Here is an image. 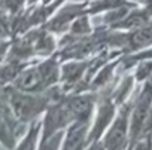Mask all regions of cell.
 <instances>
[{"mask_svg":"<svg viewBox=\"0 0 152 150\" xmlns=\"http://www.w3.org/2000/svg\"><path fill=\"white\" fill-rule=\"evenodd\" d=\"M73 31L75 33H85V31H90V25H88V20L84 17L81 20H78L75 24H73Z\"/></svg>","mask_w":152,"mask_h":150,"instance_id":"obj_15","label":"cell"},{"mask_svg":"<svg viewBox=\"0 0 152 150\" xmlns=\"http://www.w3.org/2000/svg\"><path fill=\"white\" fill-rule=\"evenodd\" d=\"M87 141V123L76 122L67 134L63 150H82Z\"/></svg>","mask_w":152,"mask_h":150,"instance_id":"obj_7","label":"cell"},{"mask_svg":"<svg viewBox=\"0 0 152 150\" xmlns=\"http://www.w3.org/2000/svg\"><path fill=\"white\" fill-rule=\"evenodd\" d=\"M18 119L14 114H3L0 113V146H3L8 150L15 149L17 141V131L15 125Z\"/></svg>","mask_w":152,"mask_h":150,"instance_id":"obj_6","label":"cell"},{"mask_svg":"<svg viewBox=\"0 0 152 150\" xmlns=\"http://www.w3.org/2000/svg\"><path fill=\"white\" fill-rule=\"evenodd\" d=\"M43 2H45V3H48V2H49V0H43Z\"/></svg>","mask_w":152,"mask_h":150,"instance_id":"obj_20","label":"cell"},{"mask_svg":"<svg viewBox=\"0 0 152 150\" xmlns=\"http://www.w3.org/2000/svg\"><path fill=\"white\" fill-rule=\"evenodd\" d=\"M142 95L146 97V98H149V100H152V73L149 74V78H148V80H146V86H145Z\"/></svg>","mask_w":152,"mask_h":150,"instance_id":"obj_16","label":"cell"},{"mask_svg":"<svg viewBox=\"0 0 152 150\" xmlns=\"http://www.w3.org/2000/svg\"><path fill=\"white\" fill-rule=\"evenodd\" d=\"M113 117V106L110 103H104L100 110H99V114H97V119H96V123L93 126V131L90 134V140L96 141L106 129V126L109 125V122L112 120Z\"/></svg>","mask_w":152,"mask_h":150,"instance_id":"obj_8","label":"cell"},{"mask_svg":"<svg viewBox=\"0 0 152 150\" xmlns=\"http://www.w3.org/2000/svg\"><path fill=\"white\" fill-rule=\"evenodd\" d=\"M133 150H151V143L149 141H139Z\"/></svg>","mask_w":152,"mask_h":150,"instance_id":"obj_18","label":"cell"},{"mask_svg":"<svg viewBox=\"0 0 152 150\" xmlns=\"http://www.w3.org/2000/svg\"><path fill=\"white\" fill-rule=\"evenodd\" d=\"M37 134H39V125H34L23 138V141L15 147V150H34L36 149V141H37Z\"/></svg>","mask_w":152,"mask_h":150,"instance_id":"obj_11","label":"cell"},{"mask_svg":"<svg viewBox=\"0 0 152 150\" xmlns=\"http://www.w3.org/2000/svg\"><path fill=\"white\" fill-rule=\"evenodd\" d=\"M66 106H67L75 122L87 123V120L90 119L91 112H93V100H91V97H87V95L73 97V98L67 100Z\"/></svg>","mask_w":152,"mask_h":150,"instance_id":"obj_5","label":"cell"},{"mask_svg":"<svg viewBox=\"0 0 152 150\" xmlns=\"http://www.w3.org/2000/svg\"><path fill=\"white\" fill-rule=\"evenodd\" d=\"M37 68L40 71V76H42L46 86L57 82V79H58V65H57L55 61H51V59L45 61L40 65H37Z\"/></svg>","mask_w":152,"mask_h":150,"instance_id":"obj_9","label":"cell"},{"mask_svg":"<svg viewBox=\"0 0 152 150\" xmlns=\"http://www.w3.org/2000/svg\"><path fill=\"white\" fill-rule=\"evenodd\" d=\"M151 73H152V62H145L137 70V79H140V80L148 79Z\"/></svg>","mask_w":152,"mask_h":150,"instance_id":"obj_14","label":"cell"},{"mask_svg":"<svg viewBox=\"0 0 152 150\" xmlns=\"http://www.w3.org/2000/svg\"><path fill=\"white\" fill-rule=\"evenodd\" d=\"M0 86H2V85H0Z\"/></svg>","mask_w":152,"mask_h":150,"instance_id":"obj_21","label":"cell"},{"mask_svg":"<svg viewBox=\"0 0 152 150\" xmlns=\"http://www.w3.org/2000/svg\"><path fill=\"white\" fill-rule=\"evenodd\" d=\"M151 103L152 100L146 98L142 95L134 113H133V119H131V128H130V134L133 138L142 135L149 126H151V113H149V109H151Z\"/></svg>","mask_w":152,"mask_h":150,"instance_id":"obj_4","label":"cell"},{"mask_svg":"<svg viewBox=\"0 0 152 150\" xmlns=\"http://www.w3.org/2000/svg\"><path fill=\"white\" fill-rule=\"evenodd\" d=\"M39 150H54V140H51V137L43 140V144L40 146Z\"/></svg>","mask_w":152,"mask_h":150,"instance_id":"obj_17","label":"cell"},{"mask_svg":"<svg viewBox=\"0 0 152 150\" xmlns=\"http://www.w3.org/2000/svg\"><path fill=\"white\" fill-rule=\"evenodd\" d=\"M152 42V28H146V27H140L137 31H134L130 37V43L134 48H140V46H146Z\"/></svg>","mask_w":152,"mask_h":150,"instance_id":"obj_10","label":"cell"},{"mask_svg":"<svg viewBox=\"0 0 152 150\" xmlns=\"http://www.w3.org/2000/svg\"><path fill=\"white\" fill-rule=\"evenodd\" d=\"M14 88L23 92H39L43 88H46L42 76H40V71L37 67L34 68H28V70H21V73L15 78L14 80Z\"/></svg>","mask_w":152,"mask_h":150,"instance_id":"obj_3","label":"cell"},{"mask_svg":"<svg viewBox=\"0 0 152 150\" xmlns=\"http://www.w3.org/2000/svg\"><path fill=\"white\" fill-rule=\"evenodd\" d=\"M8 100L14 116L20 122H28L34 119L39 113H42L46 107V97L37 95L36 92H23L18 89H12L8 92Z\"/></svg>","mask_w":152,"mask_h":150,"instance_id":"obj_1","label":"cell"},{"mask_svg":"<svg viewBox=\"0 0 152 150\" xmlns=\"http://www.w3.org/2000/svg\"><path fill=\"white\" fill-rule=\"evenodd\" d=\"M87 150H104V146H103V144H99V143H96V141H94V143L87 149Z\"/></svg>","mask_w":152,"mask_h":150,"instance_id":"obj_19","label":"cell"},{"mask_svg":"<svg viewBox=\"0 0 152 150\" xmlns=\"http://www.w3.org/2000/svg\"><path fill=\"white\" fill-rule=\"evenodd\" d=\"M84 71V65H79V64H70V65H66L64 67V79L66 80H78L81 78V74Z\"/></svg>","mask_w":152,"mask_h":150,"instance_id":"obj_13","label":"cell"},{"mask_svg":"<svg viewBox=\"0 0 152 150\" xmlns=\"http://www.w3.org/2000/svg\"><path fill=\"white\" fill-rule=\"evenodd\" d=\"M128 137V117L125 113H122L112 125V128L109 129L103 146L104 150H121L127 141Z\"/></svg>","mask_w":152,"mask_h":150,"instance_id":"obj_2","label":"cell"},{"mask_svg":"<svg viewBox=\"0 0 152 150\" xmlns=\"http://www.w3.org/2000/svg\"><path fill=\"white\" fill-rule=\"evenodd\" d=\"M146 21H148V17H146V14H131V15H128V18H125V20H122L121 21V27H125V28H140V27H143L145 24H146Z\"/></svg>","mask_w":152,"mask_h":150,"instance_id":"obj_12","label":"cell"}]
</instances>
